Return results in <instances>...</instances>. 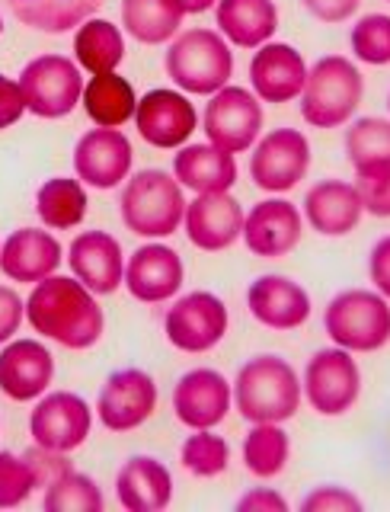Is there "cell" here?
Listing matches in <instances>:
<instances>
[{"instance_id":"1","label":"cell","mask_w":390,"mask_h":512,"mask_svg":"<svg viewBox=\"0 0 390 512\" xmlns=\"http://www.w3.org/2000/svg\"><path fill=\"white\" fill-rule=\"evenodd\" d=\"M29 327L64 349H90L103 340L106 314L90 288L74 276H48L36 282L26 301Z\"/></svg>"},{"instance_id":"2","label":"cell","mask_w":390,"mask_h":512,"mask_svg":"<svg viewBox=\"0 0 390 512\" xmlns=\"http://www.w3.org/2000/svg\"><path fill=\"white\" fill-rule=\"evenodd\" d=\"M301 378L282 356H253L240 365L234 381L237 413L253 423H285L301 407Z\"/></svg>"},{"instance_id":"3","label":"cell","mask_w":390,"mask_h":512,"mask_svg":"<svg viewBox=\"0 0 390 512\" xmlns=\"http://www.w3.org/2000/svg\"><path fill=\"white\" fill-rule=\"evenodd\" d=\"M365 96L359 64L346 55H327L307 71L301 90V116L311 128H339L352 122Z\"/></svg>"},{"instance_id":"4","label":"cell","mask_w":390,"mask_h":512,"mask_svg":"<svg viewBox=\"0 0 390 512\" xmlns=\"http://www.w3.org/2000/svg\"><path fill=\"white\" fill-rule=\"evenodd\" d=\"M119 212L125 228L138 237L164 240L180 231L186 215L183 186L167 170H138L132 180H125Z\"/></svg>"},{"instance_id":"5","label":"cell","mask_w":390,"mask_h":512,"mask_svg":"<svg viewBox=\"0 0 390 512\" xmlns=\"http://www.w3.org/2000/svg\"><path fill=\"white\" fill-rule=\"evenodd\" d=\"M167 74L183 93L211 96L231 84L234 52L215 29H186L170 42Z\"/></svg>"},{"instance_id":"6","label":"cell","mask_w":390,"mask_h":512,"mask_svg":"<svg viewBox=\"0 0 390 512\" xmlns=\"http://www.w3.org/2000/svg\"><path fill=\"white\" fill-rule=\"evenodd\" d=\"M323 327L333 346L349 352H378L390 343V301L375 288H346L330 298Z\"/></svg>"},{"instance_id":"7","label":"cell","mask_w":390,"mask_h":512,"mask_svg":"<svg viewBox=\"0 0 390 512\" xmlns=\"http://www.w3.org/2000/svg\"><path fill=\"white\" fill-rule=\"evenodd\" d=\"M26 109L39 119H64L80 106L84 77L77 61L64 55H39L20 71Z\"/></svg>"},{"instance_id":"8","label":"cell","mask_w":390,"mask_h":512,"mask_svg":"<svg viewBox=\"0 0 390 512\" xmlns=\"http://www.w3.org/2000/svg\"><path fill=\"white\" fill-rule=\"evenodd\" d=\"M301 391L314 413L320 416H343L355 407L362 394V372L352 352L343 346L317 349L314 359L304 368Z\"/></svg>"},{"instance_id":"9","label":"cell","mask_w":390,"mask_h":512,"mask_svg":"<svg viewBox=\"0 0 390 512\" xmlns=\"http://www.w3.org/2000/svg\"><path fill=\"white\" fill-rule=\"evenodd\" d=\"M202 122H205L208 144L237 157L259 141L266 116H263V103L256 100L253 90L227 84L218 93H211Z\"/></svg>"},{"instance_id":"10","label":"cell","mask_w":390,"mask_h":512,"mask_svg":"<svg viewBox=\"0 0 390 512\" xmlns=\"http://www.w3.org/2000/svg\"><path fill=\"white\" fill-rule=\"evenodd\" d=\"M227 320V304L215 292H189L167 308L164 333L180 352L199 356L224 340Z\"/></svg>"},{"instance_id":"11","label":"cell","mask_w":390,"mask_h":512,"mask_svg":"<svg viewBox=\"0 0 390 512\" xmlns=\"http://www.w3.org/2000/svg\"><path fill=\"white\" fill-rule=\"evenodd\" d=\"M311 170V144L298 128H272L250 154V176L266 192L295 189Z\"/></svg>"},{"instance_id":"12","label":"cell","mask_w":390,"mask_h":512,"mask_svg":"<svg viewBox=\"0 0 390 512\" xmlns=\"http://www.w3.org/2000/svg\"><path fill=\"white\" fill-rule=\"evenodd\" d=\"M157 381L144 368H119L96 397V416L109 432H132L157 410Z\"/></svg>"},{"instance_id":"13","label":"cell","mask_w":390,"mask_h":512,"mask_svg":"<svg viewBox=\"0 0 390 512\" xmlns=\"http://www.w3.org/2000/svg\"><path fill=\"white\" fill-rule=\"evenodd\" d=\"M90 429H93V410L84 397H77L71 391L45 394L29 416L32 442L64 455L84 445Z\"/></svg>"},{"instance_id":"14","label":"cell","mask_w":390,"mask_h":512,"mask_svg":"<svg viewBox=\"0 0 390 512\" xmlns=\"http://www.w3.org/2000/svg\"><path fill=\"white\" fill-rule=\"evenodd\" d=\"M135 125H138V135L148 141L151 148L180 151L192 138L195 125H199V116H195V106L186 100L183 90L157 87L138 100Z\"/></svg>"},{"instance_id":"15","label":"cell","mask_w":390,"mask_h":512,"mask_svg":"<svg viewBox=\"0 0 390 512\" xmlns=\"http://www.w3.org/2000/svg\"><path fill=\"white\" fill-rule=\"evenodd\" d=\"M132 141L119 128H90L74 148L77 180L93 189H116L132 176Z\"/></svg>"},{"instance_id":"16","label":"cell","mask_w":390,"mask_h":512,"mask_svg":"<svg viewBox=\"0 0 390 512\" xmlns=\"http://www.w3.org/2000/svg\"><path fill=\"white\" fill-rule=\"evenodd\" d=\"M186 282V266L183 256L173 247L160 244H144L125 260V279L122 285L128 288V295L144 304H164L170 298L180 295V288Z\"/></svg>"},{"instance_id":"17","label":"cell","mask_w":390,"mask_h":512,"mask_svg":"<svg viewBox=\"0 0 390 512\" xmlns=\"http://www.w3.org/2000/svg\"><path fill=\"white\" fill-rule=\"evenodd\" d=\"M234 404V388L218 368H192L173 388V413L189 429H215Z\"/></svg>"},{"instance_id":"18","label":"cell","mask_w":390,"mask_h":512,"mask_svg":"<svg viewBox=\"0 0 390 512\" xmlns=\"http://www.w3.org/2000/svg\"><path fill=\"white\" fill-rule=\"evenodd\" d=\"M243 205L227 192H199L186 202L183 228L192 247L205 253H221L234 247L243 234Z\"/></svg>"},{"instance_id":"19","label":"cell","mask_w":390,"mask_h":512,"mask_svg":"<svg viewBox=\"0 0 390 512\" xmlns=\"http://www.w3.org/2000/svg\"><path fill=\"white\" fill-rule=\"evenodd\" d=\"M304 234V215L288 199H263L243 215V244L250 253L279 260L298 247Z\"/></svg>"},{"instance_id":"20","label":"cell","mask_w":390,"mask_h":512,"mask_svg":"<svg viewBox=\"0 0 390 512\" xmlns=\"http://www.w3.org/2000/svg\"><path fill=\"white\" fill-rule=\"evenodd\" d=\"M307 80V61L295 45L266 42L250 61V87L259 103H291L298 100Z\"/></svg>"},{"instance_id":"21","label":"cell","mask_w":390,"mask_h":512,"mask_svg":"<svg viewBox=\"0 0 390 512\" xmlns=\"http://www.w3.org/2000/svg\"><path fill=\"white\" fill-rule=\"evenodd\" d=\"M68 263L74 279H80L93 295L119 292L125 279V253L122 244L106 231H84L71 240Z\"/></svg>"},{"instance_id":"22","label":"cell","mask_w":390,"mask_h":512,"mask_svg":"<svg viewBox=\"0 0 390 512\" xmlns=\"http://www.w3.org/2000/svg\"><path fill=\"white\" fill-rule=\"evenodd\" d=\"M247 308L269 330H298L311 317V295L295 279L269 272L247 288Z\"/></svg>"},{"instance_id":"23","label":"cell","mask_w":390,"mask_h":512,"mask_svg":"<svg viewBox=\"0 0 390 512\" xmlns=\"http://www.w3.org/2000/svg\"><path fill=\"white\" fill-rule=\"evenodd\" d=\"M55 381V359L39 340H13L0 352V391L16 404L36 400Z\"/></svg>"},{"instance_id":"24","label":"cell","mask_w":390,"mask_h":512,"mask_svg":"<svg viewBox=\"0 0 390 512\" xmlns=\"http://www.w3.org/2000/svg\"><path fill=\"white\" fill-rule=\"evenodd\" d=\"M64 260V250L55 234L39 228H20L13 231L4 247H0V269L10 282L36 285L48 276H55Z\"/></svg>"},{"instance_id":"25","label":"cell","mask_w":390,"mask_h":512,"mask_svg":"<svg viewBox=\"0 0 390 512\" xmlns=\"http://www.w3.org/2000/svg\"><path fill=\"white\" fill-rule=\"evenodd\" d=\"M365 215L362 196L355 183L346 180H320L304 196V218L323 237H346L359 228Z\"/></svg>"},{"instance_id":"26","label":"cell","mask_w":390,"mask_h":512,"mask_svg":"<svg viewBox=\"0 0 390 512\" xmlns=\"http://www.w3.org/2000/svg\"><path fill=\"white\" fill-rule=\"evenodd\" d=\"M116 496L128 512H164L173 500V474L164 461L135 455L119 468Z\"/></svg>"},{"instance_id":"27","label":"cell","mask_w":390,"mask_h":512,"mask_svg":"<svg viewBox=\"0 0 390 512\" xmlns=\"http://www.w3.org/2000/svg\"><path fill=\"white\" fill-rule=\"evenodd\" d=\"M173 176L183 189L199 192H227L237 183V157L215 144H183L173 157Z\"/></svg>"},{"instance_id":"28","label":"cell","mask_w":390,"mask_h":512,"mask_svg":"<svg viewBox=\"0 0 390 512\" xmlns=\"http://www.w3.org/2000/svg\"><path fill=\"white\" fill-rule=\"evenodd\" d=\"M215 20L231 45L259 48L279 29V10H275V0H218Z\"/></svg>"},{"instance_id":"29","label":"cell","mask_w":390,"mask_h":512,"mask_svg":"<svg viewBox=\"0 0 390 512\" xmlns=\"http://www.w3.org/2000/svg\"><path fill=\"white\" fill-rule=\"evenodd\" d=\"M84 112L90 116L93 125L100 128H122L128 119H135V106H138V93L132 87V80L106 71V74H93L90 84H84Z\"/></svg>"},{"instance_id":"30","label":"cell","mask_w":390,"mask_h":512,"mask_svg":"<svg viewBox=\"0 0 390 512\" xmlns=\"http://www.w3.org/2000/svg\"><path fill=\"white\" fill-rule=\"evenodd\" d=\"M186 10L180 0H122V26L141 45H164L180 36Z\"/></svg>"},{"instance_id":"31","label":"cell","mask_w":390,"mask_h":512,"mask_svg":"<svg viewBox=\"0 0 390 512\" xmlns=\"http://www.w3.org/2000/svg\"><path fill=\"white\" fill-rule=\"evenodd\" d=\"M7 7L23 26L55 36L90 20L103 7V0H7Z\"/></svg>"},{"instance_id":"32","label":"cell","mask_w":390,"mask_h":512,"mask_svg":"<svg viewBox=\"0 0 390 512\" xmlns=\"http://www.w3.org/2000/svg\"><path fill=\"white\" fill-rule=\"evenodd\" d=\"M74 58L77 68H84L90 74H106L116 71L125 58V36L116 23L109 20H84L77 26L74 36Z\"/></svg>"},{"instance_id":"33","label":"cell","mask_w":390,"mask_h":512,"mask_svg":"<svg viewBox=\"0 0 390 512\" xmlns=\"http://www.w3.org/2000/svg\"><path fill=\"white\" fill-rule=\"evenodd\" d=\"M346 154L355 176L390 170V119L362 116L346 128Z\"/></svg>"},{"instance_id":"34","label":"cell","mask_w":390,"mask_h":512,"mask_svg":"<svg viewBox=\"0 0 390 512\" xmlns=\"http://www.w3.org/2000/svg\"><path fill=\"white\" fill-rule=\"evenodd\" d=\"M87 205H90V199H87L84 183L71 180V176L45 180L36 196V212L45 228H52V231L77 228V224L87 218Z\"/></svg>"},{"instance_id":"35","label":"cell","mask_w":390,"mask_h":512,"mask_svg":"<svg viewBox=\"0 0 390 512\" xmlns=\"http://www.w3.org/2000/svg\"><path fill=\"white\" fill-rule=\"evenodd\" d=\"M291 458L288 432L279 423H253V429L243 439V464L259 480L279 477Z\"/></svg>"},{"instance_id":"36","label":"cell","mask_w":390,"mask_h":512,"mask_svg":"<svg viewBox=\"0 0 390 512\" xmlns=\"http://www.w3.org/2000/svg\"><path fill=\"white\" fill-rule=\"evenodd\" d=\"M42 506L48 512H100L103 509V493L96 487V480L90 474L68 471L58 480L45 487V500Z\"/></svg>"},{"instance_id":"37","label":"cell","mask_w":390,"mask_h":512,"mask_svg":"<svg viewBox=\"0 0 390 512\" xmlns=\"http://www.w3.org/2000/svg\"><path fill=\"white\" fill-rule=\"evenodd\" d=\"M180 461L192 477H218L231 464V445L211 429H195L180 448Z\"/></svg>"},{"instance_id":"38","label":"cell","mask_w":390,"mask_h":512,"mask_svg":"<svg viewBox=\"0 0 390 512\" xmlns=\"http://www.w3.org/2000/svg\"><path fill=\"white\" fill-rule=\"evenodd\" d=\"M352 55L371 68L390 64V16L387 13H368L349 32Z\"/></svg>"},{"instance_id":"39","label":"cell","mask_w":390,"mask_h":512,"mask_svg":"<svg viewBox=\"0 0 390 512\" xmlns=\"http://www.w3.org/2000/svg\"><path fill=\"white\" fill-rule=\"evenodd\" d=\"M39 474L29 464L26 455L0 452V509L23 506L32 490H39Z\"/></svg>"},{"instance_id":"40","label":"cell","mask_w":390,"mask_h":512,"mask_svg":"<svg viewBox=\"0 0 390 512\" xmlns=\"http://www.w3.org/2000/svg\"><path fill=\"white\" fill-rule=\"evenodd\" d=\"M362 496L346 487H317L301 500V512H362Z\"/></svg>"},{"instance_id":"41","label":"cell","mask_w":390,"mask_h":512,"mask_svg":"<svg viewBox=\"0 0 390 512\" xmlns=\"http://www.w3.org/2000/svg\"><path fill=\"white\" fill-rule=\"evenodd\" d=\"M355 189L362 196V208L375 218H390V170L355 176Z\"/></svg>"},{"instance_id":"42","label":"cell","mask_w":390,"mask_h":512,"mask_svg":"<svg viewBox=\"0 0 390 512\" xmlns=\"http://www.w3.org/2000/svg\"><path fill=\"white\" fill-rule=\"evenodd\" d=\"M26 317V301L13 292V288L0 285V346L7 340H13V333L20 330Z\"/></svg>"},{"instance_id":"43","label":"cell","mask_w":390,"mask_h":512,"mask_svg":"<svg viewBox=\"0 0 390 512\" xmlns=\"http://www.w3.org/2000/svg\"><path fill=\"white\" fill-rule=\"evenodd\" d=\"M23 112H26V100L20 90V80H10L0 74V132L20 122Z\"/></svg>"},{"instance_id":"44","label":"cell","mask_w":390,"mask_h":512,"mask_svg":"<svg viewBox=\"0 0 390 512\" xmlns=\"http://www.w3.org/2000/svg\"><path fill=\"white\" fill-rule=\"evenodd\" d=\"M301 4L320 23H346L359 13L362 0H301Z\"/></svg>"},{"instance_id":"45","label":"cell","mask_w":390,"mask_h":512,"mask_svg":"<svg viewBox=\"0 0 390 512\" xmlns=\"http://www.w3.org/2000/svg\"><path fill=\"white\" fill-rule=\"evenodd\" d=\"M368 276H371V285H375V292H381L390 301V234L371 247Z\"/></svg>"},{"instance_id":"46","label":"cell","mask_w":390,"mask_h":512,"mask_svg":"<svg viewBox=\"0 0 390 512\" xmlns=\"http://www.w3.org/2000/svg\"><path fill=\"white\" fill-rule=\"evenodd\" d=\"M237 509L240 512H288V500L282 493L269 490V487H256V490L240 496Z\"/></svg>"},{"instance_id":"47","label":"cell","mask_w":390,"mask_h":512,"mask_svg":"<svg viewBox=\"0 0 390 512\" xmlns=\"http://www.w3.org/2000/svg\"><path fill=\"white\" fill-rule=\"evenodd\" d=\"M186 13H205L208 7H215L218 0H180Z\"/></svg>"},{"instance_id":"48","label":"cell","mask_w":390,"mask_h":512,"mask_svg":"<svg viewBox=\"0 0 390 512\" xmlns=\"http://www.w3.org/2000/svg\"><path fill=\"white\" fill-rule=\"evenodd\" d=\"M387 112H390V93H387Z\"/></svg>"},{"instance_id":"49","label":"cell","mask_w":390,"mask_h":512,"mask_svg":"<svg viewBox=\"0 0 390 512\" xmlns=\"http://www.w3.org/2000/svg\"><path fill=\"white\" fill-rule=\"evenodd\" d=\"M0 32H4V20H0Z\"/></svg>"}]
</instances>
